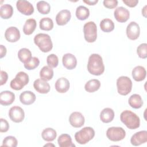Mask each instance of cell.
<instances>
[{
	"label": "cell",
	"instance_id": "cell-41",
	"mask_svg": "<svg viewBox=\"0 0 147 147\" xmlns=\"http://www.w3.org/2000/svg\"><path fill=\"white\" fill-rule=\"evenodd\" d=\"M0 119H1L0 131L1 133L7 131L9 129V124L8 122L3 118H1Z\"/></svg>",
	"mask_w": 147,
	"mask_h": 147
},
{
	"label": "cell",
	"instance_id": "cell-44",
	"mask_svg": "<svg viewBox=\"0 0 147 147\" xmlns=\"http://www.w3.org/2000/svg\"><path fill=\"white\" fill-rule=\"evenodd\" d=\"M0 58L2 59L4 56H5L6 54V48L5 47H4L3 45H0Z\"/></svg>",
	"mask_w": 147,
	"mask_h": 147
},
{
	"label": "cell",
	"instance_id": "cell-21",
	"mask_svg": "<svg viewBox=\"0 0 147 147\" xmlns=\"http://www.w3.org/2000/svg\"><path fill=\"white\" fill-rule=\"evenodd\" d=\"M20 100L23 105H30L36 100V95L30 91H25L20 94Z\"/></svg>",
	"mask_w": 147,
	"mask_h": 147
},
{
	"label": "cell",
	"instance_id": "cell-20",
	"mask_svg": "<svg viewBox=\"0 0 147 147\" xmlns=\"http://www.w3.org/2000/svg\"><path fill=\"white\" fill-rule=\"evenodd\" d=\"M69 82L65 78H59L55 84L56 90L60 93L66 92L69 90Z\"/></svg>",
	"mask_w": 147,
	"mask_h": 147
},
{
	"label": "cell",
	"instance_id": "cell-40",
	"mask_svg": "<svg viewBox=\"0 0 147 147\" xmlns=\"http://www.w3.org/2000/svg\"><path fill=\"white\" fill-rule=\"evenodd\" d=\"M103 5L107 9H113L117 7L118 1L117 0H105L103 2Z\"/></svg>",
	"mask_w": 147,
	"mask_h": 147
},
{
	"label": "cell",
	"instance_id": "cell-29",
	"mask_svg": "<svg viewBox=\"0 0 147 147\" xmlns=\"http://www.w3.org/2000/svg\"><path fill=\"white\" fill-rule=\"evenodd\" d=\"M18 57L22 63L26 64L32 58V53L29 49L23 48L18 51Z\"/></svg>",
	"mask_w": 147,
	"mask_h": 147
},
{
	"label": "cell",
	"instance_id": "cell-43",
	"mask_svg": "<svg viewBox=\"0 0 147 147\" xmlns=\"http://www.w3.org/2000/svg\"><path fill=\"white\" fill-rule=\"evenodd\" d=\"M122 2L130 7H134L136 6L138 3V0H122Z\"/></svg>",
	"mask_w": 147,
	"mask_h": 147
},
{
	"label": "cell",
	"instance_id": "cell-30",
	"mask_svg": "<svg viewBox=\"0 0 147 147\" xmlns=\"http://www.w3.org/2000/svg\"><path fill=\"white\" fill-rule=\"evenodd\" d=\"M53 76V70L49 66L43 67L40 71V77L44 81H49Z\"/></svg>",
	"mask_w": 147,
	"mask_h": 147
},
{
	"label": "cell",
	"instance_id": "cell-15",
	"mask_svg": "<svg viewBox=\"0 0 147 147\" xmlns=\"http://www.w3.org/2000/svg\"><path fill=\"white\" fill-rule=\"evenodd\" d=\"M147 141V131L142 130L134 134L131 138L130 142L133 146H139Z\"/></svg>",
	"mask_w": 147,
	"mask_h": 147
},
{
	"label": "cell",
	"instance_id": "cell-17",
	"mask_svg": "<svg viewBox=\"0 0 147 147\" xmlns=\"http://www.w3.org/2000/svg\"><path fill=\"white\" fill-rule=\"evenodd\" d=\"M71 14L68 10H62L60 11L56 16V22L58 25L63 26L67 24L70 20Z\"/></svg>",
	"mask_w": 147,
	"mask_h": 147
},
{
	"label": "cell",
	"instance_id": "cell-34",
	"mask_svg": "<svg viewBox=\"0 0 147 147\" xmlns=\"http://www.w3.org/2000/svg\"><path fill=\"white\" fill-rule=\"evenodd\" d=\"M40 28L42 30L49 31L53 28V22L49 17H44L40 20L39 22Z\"/></svg>",
	"mask_w": 147,
	"mask_h": 147
},
{
	"label": "cell",
	"instance_id": "cell-14",
	"mask_svg": "<svg viewBox=\"0 0 147 147\" xmlns=\"http://www.w3.org/2000/svg\"><path fill=\"white\" fill-rule=\"evenodd\" d=\"M5 37L7 41L15 42L20 38V30L15 26H10L6 30Z\"/></svg>",
	"mask_w": 147,
	"mask_h": 147
},
{
	"label": "cell",
	"instance_id": "cell-4",
	"mask_svg": "<svg viewBox=\"0 0 147 147\" xmlns=\"http://www.w3.org/2000/svg\"><path fill=\"white\" fill-rule=\"evenodd\" d=\"M95 136V131L91 127H84L75 134L76 141L81 145L86 144Z\"/></svg>",
	"mask_w": 147,
	"mask_h": 147
},
{
	"label": "cell",
	"instance_id": "cell-36",
	"mask_svg": "<svg viewBox=\"0 0 147 147\" xmlns=\"http://www.w3.org/2000/svg\"><path fill=\"white\" fill-rule=\"evenodd\" d=\"M18 144L17 140L15 137L9 136L5 137L2 142V146H9V147H16Z\"/></svg>",
	"mask_w": 147,
	"mask_h": 147
},
{
	"label": "cell",
	"instance_id": "cell-46",
	"mask_svg": "<svg viewBox=\"0 0 147 147\" xmlns=\"http://www.w3.org/2000/svg\"><path fill=\"white\" fill-rule=\"evenodd\" d=\"M146 6L145 5V6L143 7V9H142V14H143V16H144L145 17H146Z\"/></svg>",
	"mask_w": 147,
	"mask_h": 147
},
{
	"label": "cell",
	"instance_id": "cell-1",
	"mask_svg": "<svg viewBox=\"0 0 147 147\" xmlns=\"http://www.w3.org/2000/svg\"><path fill=\"white\" fill-rule=\"evenodd\" d=\"M88 71L92 75L99 76L105 71L102 57L98 54L93 53L88 58L87 63Z\"/></svg>",
	"mask_w": 147,
	"mask_h": 147
},
{
	"label": "cell",
	"instance_id": "cell-5",
	"mask_svg": "<svg viewBox=\"0 0 147 147\" xmlns=\"http://www.w3.org/2000/svg\"><path fill=\"white\" fill-rule=\"evenodd\" d=\"M132 82L131 79L125 76L119 77L117 80V87L118 94L121 95H127L132 89Z\"/></svg>",
	"mask_w": 147,
	"mask_h": 147
},
{
	"label": "cell",
	"instance_id": "cell-12",
	"mask_svg": "<svg viewBox=\"0 0 147 147\" xmlns=\"http://www.w3.org/2000/svg\"><path fill=\"white\" fill-rule=\"evenodd\" d=\"M69 122L71 125L74 127L79 128L84 124L85 119L81 113L75 111L69 115Z\"/></svg>",
	"mask_w": 147,
	"mask_h": 147
},
{
	"label": "cell",
	"instance_id": "cell-38",
	"mask_svg": "<svg viewBox=\"0 0 147 147\" xmlns=\"http://www.w3.org/2000/svg\"><path fill=\"white\" fill-rule=\"evenodd\" d=\"M47 63L51 68H56L59 64L58 57L55 54H51L47 57Z\"/></svg>",
	"mask_w": 147,
	"mask_h": 147
},
{
	"label": "cell",
	"instance_id": "cell-18",
	"mask_svg": "<svg viewBox=\"0 0 147 147\" xmlns=\"http://www.w3.org/2000/svg\"><path fill=\"white\" fill-rule=\"evenodd\" d=\"M33 87L35 90L40 94H47L50 91L49 84L41 79H37L34 82Z\"/></svg>",
	"mask_w": 147,
	"mask_h": 147
},
{
	"label": "cell",
	"instance_id": "cell-32",
	"mask_svg": "<svg viewBox=\"0 0 147 147\" xmlns=\"http://www.w3.org/2000/svg\"><path fill=\"white\" fill-rule=\"evenodd\" d=\"M89 16L90 10L87 7L84 6H79L76 8V16L78 20L81 21L85 20L89 17Z\"/></svg>",
	"mask_w": 147,
	"mask_h": 147
},
{
	"label": "cell",
	"instance_id": "cell-16",
	"mask_svg": "<svg viewBox=\"0 0 147 147\" xmlns=\"http://www.w3.org/2000/svg\"><path fill=\"white\" fill-rule=\"evenodd\" d=\"M62 62L64 67L70 70L74 69L77 65V60L76 57L69 53H65L63 55Z\"/></svg>",
	"mask_w": 147,
	"mask_h": 147
},
{
	"label": "cell",
	"instance_id": "cell-6",
	"mask_svg": "<svg viewBox=\"0 0 147 147\" xmlns=\"http://www.w3.org/2000/svg\"><path fill=\"white\" fill-rule=\"evenodd\" d=\"M29 80L28 75L23 71H20L17 74L15 78L10 82V86L13 90H21L25 86L28 84Z\"/></svg>",
	"mask_w": 147,
	"mask_h": 147
},
{
	"label": "cell",
	"instance_id": "cell-39",
	"mask_svg": "<svg viewBox=\"0 0 147 147\" xmlns=\"http://www.w3.org/2000/svg\"><path fill=\"white\" fill-rule=\"evenodd\" d=\"M137 53L139 57L146 59L147 57V44L142 43L138 46L137 48Z\"/></svg>",
	"mask_w": 147,
	"mask_h": 147
},
{
	"label": "cell",
	"instance_id": "cell-24",
	"mask_svg": "<svg viewBox=\"0 0 147 147\" xmlns=\"http://www.w3.org/2000/svg\"><path fill=\"white\" fill-rule=\"evenodd\" d=\"M57 142L60 147L75 146V145L72 141L71 137L68 134H61L57 139Z\"/></svg>",
	"mask_w": 147,
	"mask_h": 147
},
{
	"label": "cell",
	"instance_id": "cell-13",
	"mask_svg": "<svg viewBox=\"0 0 147 147\" xmlns=\"http://www.w3.org/2000/svg\"><path fill=\"white\" fill-rule=\"evenodd\" d=\"M115 20L119 22H126L130 17L129 11L124 7L120 6L116 8L114 12Z\"/></svg>",
	"mask_w": 147,
	"mask_h": 147
},
{
	"label": "cell",
	"instance_id": "cell-26",
	"mask_svg": "<svg viewBox=\"0 0 147 147\" xmlns=\"http://www.w3.org/2000/svg\"><path fill=\"white\" fill-rule=\"evenodd\" d=\"M37 26L36 21L33 18L28 19L23 26V32L26 35L32 34L36 29Z\"/></svg>",
	"mask_w": 147,
	"mask_h": 147
},
{
	"label": "cell",
	"instance_id": "cell-37",
	"mask_svg": "<svg viewBox=\"0 0 147 147\" xmlns=\"http://www.w3.org/2000/svg\"><path fill=\"white\" fill-rule=\"evenodd\" d=\"M39 64V59L36 57H32V58L28 63L24 64V67L28 70H32L37 68Z\"/></svg>",
	"mask_w": 147,
	"mask_h": 147
},
{
	"label": "cell",
	"instance_id": "cell-25",
	"mask_svg": "<svg viewBox=\"0 0 147 147\" xmlns=\"http://www.w3.org/2000/svg\"><path fill=\"white\" fill-rule=\"evenodd\" d=\"M128 103L132 108L136 109L141 108L143 105V100L141 96L137 94H133L130 96Z\"/></svg>",
	"mask_w": 147,
	"mask_h": 147
},
{
	"label": "cell",
	"instance_id": "cell-23",
	"mask_svg": "<svg viewBox=\"0 0 147 147\" xmlns=\"http://www.w3.org/2000/svg\"><path fill=\"white\" fill-rule=\"evenodd\" d=\"M114 118V110L109 107L103 109L100 114V120L106 123L111 122Z\"/></svg>",
	"mask_w": 147,
	"mask_h": 147
},
{
	"label": "cell",
	"instance_id": "cell-9",
	"mask_svg": "<svg viewBox=\"0 0 147 147\" xmlns=\"http://www.w3.org/2000/svg\"><path fill=\"white\" fill-rule=\"evenodd\" d=\"M9 117L13 122L19 123L24 119L25 113L21 107L13 106L9 111Z\"/></svg>",
	"mask_w": 147,
	"mask_h": 147
},
{
	"label": "cell",
	"instance_id": "cell-2",
	"mask_svg": "<svg viewBox=\"0 0 147 147\" xmlns=\"http://www.w3.org/2000/svg\"><path fill=\"white\" fill-rule=\"evenodd\" d=\"M120 119L130 129H136L140 127V119L139 117L130 110L122 111L120 115Z\"/></svg>",
	"mask_w": 147,
	"mask_h": 147
},
{
	"label": "cell",
	"instance_id": "cell-35",
	"mask_svg": "<svg viewBox=\"0 0 147 147\" xmlns=\"http://www.w3.org/2000/svg\"><path fill=\"white\" fill-rule=\"evenodd\" d=\"M37 9L42 14H47L50 12L51 6L46 1H40L37 3Z\"/></svg>",
	"mask_w": 147,
	"mask_h": 147
},
{
	"label": "cell",
	"instance_id": "cell-10",
	"mask_svg": "<svg viewBox=\"0 0 147 147\" xmlns=\"http://www.w3.org/2000/svg\"><path fill=\"white\" fill-rule=\"evenodd\" d=\"M16 7L21 13L25 16H30L34 12L33 6L27 1L20 0L17 1Z\"/></svg>",
	"mask_w": 147,
	"mask_h": 147
},
{
	"label": "cell",
	"instance_id": "cell-27",
	"mask_svg": "<svg viewBox=\"0 0 147 147\" xmlns=\"http://www.w3.org/2000/svg\"><path fill=\"white\" fill-rule=\"evenodd\" d=\"M56 131L51 127H48L44 129L41 133V137L42 139L48 142L53 141L56 138Z\"/></svg>",
	"mask_w": 147,
	"mask_h": 147
},
{
	"label": "cell",
	"instance_id": "cell-47",
	"mask_svg": "<svg viewBox=\"0 0 147 147\" xmlns=\"http://www.w3.org/2000/svg\"><path fill=\"white\" fill-rule=\"evenodd\" d=\"M55 146V145L52 144H45L44 145V146Z\"/></svg>",
	"mask_w": 147,
	"mask_h": 147
},
{
	"label": "cell",
	"instance_id": "cell-11",
	"mask_svg": "<svg viewBox=\"0 0 147 147\" xmlns=\"http://www.w3.org/2000/svg\"><path fill=\"white\" fill-rule=\"evenodd\" d=\"M140 34V28L139 25L134 22H130L126 28V35L127 37L131 40L137 39Z\"/></svg>",
	"mask_w": 147,
	"mask_h": 147
},
{
	"label": "cell",
	"instance_id": "cell-3",
	"mask_svg": "<svg viewBox=\"0 0 147 147\" xmlns=\"http://www.w3.org/2000/svg\"><path fill=\"white\" fill-rule=\"evenodd\" d=\"M34 42L42 52H48L53 48L51 38L48 34L38 33L36 34L34 37Z\"/></svg>",
	"mask_w": 147,
	"mask_h": 147
},
{
	"label": "cell",
	"instance_id": "cell-22",
	"mask_svg": "<svg viewBox=\"0 0 147 147\" xmlns=\"http://www.w3.org/2000/svg\"><path fill=\"white\" fill-rule=\"evenodd\" d=\"M131 74L134 80L137 82H141L144 80L146 78V71L144 67L138 65L133 69Z\"/></svg>",
	"mask_w": 147,
	"mask_h": 147
},
{
	"label": "cell",
	"instance_id": "cell-45",
	"mask_svg": "<svg viewBox=\"0 0 147 147\" xmlns=\"http://www.w3.org/2000/svg\"><path fill=\"white\" fill-rule=\"evenodd\" d=\"M83 2L84 3H86V4L88 5H94L96 3H98V0H92V1H90V0H83Z\"/></svg>",
	"mask_w": 147,
	"mask_h": 147
},
{
	"label": "cell",
	"instance_id": "cell-31",
	"mask_svg": "<svg viewBox=\"0 0 147 147\" xmlns=\"http://www.w3.org/2000/svg\"><path fill=\"white\" fill-rule=\"evenodd\" d=\"M13 8L9 4H5L0 7V16L3 19H9L13 16Z\"/></svg>",
	"mask_w": 147,
	"mask_h": 147
},
{
	"label": "cell",
	"instance_id": "cell-33",
	"mask_svg": "<svg viewBox=\"0 0 147 147\" xmlns=\"http://www.w3.org/2000/svg\"><path fill=\"white\" fill-rule=\"evenodd\" d=\"M100 28L104 32H110L114 29V24L111 20L109 18H105L100 21Z\"/></svg>",
	"mask_w": 147,
	"mask_h": 147
},
{
	"label": "cell",
	"instance_id": "cell-7",
	"mask_svg": "<svg viewBox=\"0 0 147 147\" xmlns=\"http://www.w3.org/2000/svg\"><path fill=\"white\" fill-rule=\"evenodd\" d=\"M84 39L88 42H94L97 38V27L93 21L86 22L83 26Z\"/></svg>",
	"mask_w": 147,
	"mask_h": 147
},
{
	"label": "cell",
	"instance_id": "cell-42",
	"mask_svg": "<svg viewBox=\"0 0 147 147\" xmlns=\"http://www.w3.org/2000/svg\"><path fill=\"white\" fill-rule=\"evenodd\" d=\"M0 75H1L0 84H1V86H2L6 83V82L8 79V75L6 72L1 70L0 72Z\"/></svg>",
	"mask_w": 147,
	"mask_h": 147
},
{
	"label": "cell",
	"instance_id": "cell-28",
	"mask_svg": "<svg viewBox=\"0 0 147 147\" xmlns=\"http://www.w3.org/2000/svg\"><path fill=\"white\" fill-rule=\"evenodd\" d=\"M100 82L99 80L93 79L88 80L84 86L85 90L88 92H94L99 89Z\"/></svg>",
	"mask_w": 147,
	"mask_h": 147
},
{
	"label": "cell",
	"instance_id": "cell-19",
	"mask_svg": "<svg viewBox=\"0 0 147 147\" xmlns=\"http://www.w3.org/2000/svg\"><path fill=\"white\" fill-rule=\"evenodd\" d=\"M15 100V95L10 91H3L0 94V103L3 106H8Z\"/></svg>",
	"mask_w": 147,
	"mask_h": 147
},
{
	"label": "cell",
	"instance_id": "cell-8",
	"mask_svg": "<svg viewBox=\"0 0 147 147\" xmlns=\"http://www.w3.org/2000/svg\"><path fill=\"white\" fill-rule=\"evenodd\" d=\"M125 136L126 131L121 127H111L106 131V136L108 139L114 142L122 140Z\"/></svg>",
	"mask_w": 147,
	"mask_h": 147
}]
</instances>
